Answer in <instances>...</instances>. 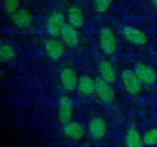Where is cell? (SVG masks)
I'll list each match as a JSON object with an SVG mask.
<instances>
[{
  "instance_id": "cell-1",
  "label": "cell",
  "mask_w": 157,
  "mask_h": 147,
  "mask_svg": "<svg viewBox=\"0 0 157 147\" xmlns=\"http://www.w3.org/2000/svg\"><path fill=\"white\" fill-rule=\"evenodd\" d=\"M95 94L101 103L104 105H111L115 99V91L112 84L107 82L100 76L95 78Z\"/></svg>"
},
{
  "instance_id": "cell-2",
  "label": "cell",
  "mask_w": 157,
  "mask_h": 147,
  "mask_svg": "<svg viewBox=\"0 0 157 147\" xmlns=\"http://www.w3.org/2000/svg\"><path fill=\"white\" fill-rule=\"evenodd\" d=\"M99 47L106 55H112L116 52L118 41L113 30L109 27H103L99 32Z\"/></svg>"
},
{
  "instance_id": "cell-3",
  "label": "cell",
  "mask_w": 157,
  "mask_h": 147,
  "mask_svg": "<svg viewBox=\"0 0 157 147\" xmlns=\"http://www.w3.org/2000/svg\"><path fill=\"white\" fill-rule=\"evenodd\" d=\"M138 78L140 79L143 86L150 87L153 86L157 80V74L155 70L149 64L144 62H139L135 64L133 67Z\"/></svg>"
},
{
  "instance_id": "cell-4",
  "label": "cell",
  "mask_w": 157,
  "mask_h": 147,
  "mask_svg": "<svg viewBox=\"0 0 157 147\" xmlns=\"http://www.w3.org/2000/svg\"><path fill=\"white\" fill-rule=\"evenodd\" d=\"M121 81L125 90L129 94L132 96H136L140 94L143 84L141 83L140 79L138 78L133 69L123 70L121 73Z\"/></svg>"
},
{
  "instance_id": "cell-5",
  "label": "cell",
  "mask_w": 157,
  "mask_h": 147,
  "mask_svg": "<svg viewBox=\"0 0 157 147\" xmlns=\"http://www.w3.org/2000/svg\"><path fill=\"white\" fill-rule=\"evenodd\" d=\"M65 16L61 11L52 12L46 21V32L51 37H59L61 35L62 29L65 25Z\"/></svg>"
},
{
  "instance_id": "cell-6",
  "label": "cell",
  "mask_w": 157,
  "mask_h": 147,
  "mask_svg": "<svg viewBox=\"0 0 157 147\" xmlns=\"http://www.w3.org/2000/svg\"><path fill=\"white\" fill-rule=\"evenodd\" d=\"M43 47L45 53L49 57V59L55 62L61 59L63 55L65 44L63 42L62 40L60 41L55 37H52L44 41Z\"/></svg>"
},
{
  "instance_id": "cell-7",
  "label": "cell",
  "mask_w": 157,
  "mask_h": 147,
  "mask_svg": "<svg viewBox=\"0 0 157 147\" xmlns=\"http://www.w3.org/2000/svg\"><path fill=\"white\" fill-rule=\"evenodd\" d=\"M122 35L128 42L134 46H144L148 42V36L146 33L142 29L132 26L123 27Z\"/></svg>"
},
{
  "instance_id": "cell-8",
  "label": "cell",
  "mask_w": 157,
  "mask_h": 147,
  "mask_svg": "<svg viewBox=\"0 0 157 147\" xmlns=\"http://www.w3.org/2000/svg\"><path fill=\"white\" fill-rule=\"evenodd\" d=\"M88 133L93 141H101L108 133L106 121L99 116L92 118L88 123Z\"/></svg>"
},
{
  "instance_id": "cell-9",
  "label": "cell",
  "mask_w": 157,
  "mask_h": 147,
  "mask_svg": "<svg viewBox=\"0 0 157 147\" xmlns=\"http://www.w3.org/2000/svg\"><path fill=\"white\" fill-rule=\"evenodd\" d=\"M74 103L73 100L66 96L62 97L58 103V121L63 125L73 120Z\"/></svg>"
},
{
  "instance_id": "cell-10",
  "label": "cell",
  "mask_w": 157,
  "mask_h": 147,
  "mask_svg": "<svg viewBox=\"0 0 157 147\" xmlns=\"http://www.w3.org/2000/svg\"><path fill=\"white\" fill-rule=\"evenodd\" d=\"M79 77L76 72L71 67H64L59 74V80L61 86L66 91H72L77 87Z\"/></svg>"
},
{
  "instance_id": "cell-11",
  "label": "cell",
  "mask_w": 157,
  "mask_h": 147,
  "mask_svg": "<svg viewBox=\"0 0 157 147\" xmlns=\"http://www.w3.org/2000/svg\"><path fill=\"white\" fill-rule=\"evenodd\" d=\"M60 37L65 46L69 48H75L79 44L80 38L77 31V28L74 27L69 22H66L63 26Z\"/></svg>"
},
{
  "instance_id": "cell-12",
  "label": "cell",
  "mask_w": 157,
  "mask_h": 147,
  "mask_svg": "<svg viewBox=\"0 0 157 147\" xmlns=\"http://www.w3.org/2000/svg\"><path fill=\"white\" fill-rule=\"evenodd\" d=\"M63 133L68 139L78 141L83 138L85 134V129L80 122L72 120L71 122L63 125Z\"/></svg>"
},
{
  "instance_id": "cell-13",
  "label": "cell",
  "mask_w": 157,
  "mask_h": 147,
  "mask_svg": "<svg viewBox=\"0 0 157 147\" xmlns=\"http://www.w3.org/2000/svg\"><path fill=\"white\" fill-rule=\"evenodd\" d=\"M95 79H93L88 75H83L78 79L77 84V90L78 93L85 98L91 97L95 94Z\"/></svg>"
},
{
  "instance_id": "cell-14",
  "label": "cell",
  "mask_w": 157,
  "mask_h": 147,
  "mask_svg": "<svg viewBox=\"0 0 157 147\" xmlns=\"http://www.w3.org/2000/svg\"><path fill=\"white\" fill-rule=\"evenodd\" d=\"M11 21L12 23L20 29H27L32 23V16L31 14L25 8H19L13 14H11Z\"/></svg>"
},
{
  "instance_id": "cell-15",
  "label": "cell",
  "mask_w": 157,
  "mask_h": 147,
  "mask_svg": "<svg viewBox=\"0 0 157 147\" xmlns=\"http://www.w3.org/2000/svg\"><path fill=\"white\" fill-rule=\"evenodd\" d=\"M98 73L99 76L106 80L110 84H114L117 81V72L112 64V63L109 60H102L98 64Z\"/></svg>"
},
{
  "instance_id": "cell-16",
  "label": "cell",
  "mask_w": 157,
  "mask_h": 147,
  "mask_svg": "<svg viewBox=\"0 0 157 147\" xmlns=\"http://www.w3.org/2000/svg\"><path fill=\"white\" fill-rule=\"evenodd\" d=\"M67 19L68 22L74 27L80 29L85 22V17L82 9L78 6H72L67 9Z\"/></svg>"
},
{
  "instance_id": "cell-17",
  "label": "cell",
  "mask_w": 157,
  "mask_h": 147,
  "mask_svg": "<svg viewBox=\"0 0 157 147\" xmlns=\"http://www.w3.org/2000/svg\"><path fill=\"white\" fill-rule=\"evenodd\" d=\"M124 143L125 145L128 147H140L144 145V136L141 135V133L135 127H131L127 130Z\"/></svg>"
},
{
  "instance_id": "cell-18",
  "label": "cell",
  "mask_w": 157,
  "mask_h": 147,
  "mask_svg": "<svg viewBox=\"0 0 157 147\" xmlns=\"http://www.w3.org/2000/svg\"><path fill=\"white\" fill-rule=\"evenodd\" d=\"M16 56L15 49L8 43H3L0 47V61L3 64H7L13 61Z\"/></svg>"
},
{
  "instance_id": "cell-19",
  "label": "cell",
  "mask_w": 157,
  "mask_h": 147,
  "mask_svg": "<svg viewBox=\"0 0 157 147\" xmlns=\"http://www.w3.org/2000/svg\"><path fill=\"white\" fill-rule=\"evenodd\" d=\"M144 145L154 146L157 145V128H153L148 130L144 135Z\"/></svg>"
},
{
  "instance_id": "cell-20",
  "label": "cell",
  "mask_w": 157,
  "mask_h": 147,
  "mask_svg": "<svg viewBox=\"0 0 157 147\" xmlns=\"http://www.w3.org/2000/svg\"><path fill=\"white\" fill-rule=\"evenodd\" d=\"M112 2L113 0H93V5L95 10L98 13L102 14L109 10Z\"/></svg>"
},
{
  "instance_id": "cell-21",
  "label": "cell",
  "mask_w": 157,
  "mask_h": 147,
  "mask_svg": "<svg viewBox=\"0 0 157 147\" xmlns=\"http://www.w3.org/2000/svg\"><path fill=\"white\" fill-rule=\"evenodd\" d=\"M21 4V0H3L4 9L8 14H13L17 10L19 9Z\"/></svg>"
},
{
  "instance_id": "cell-22",
  "label": "cell",
  "mask_w": 157,
  "mask_h": 147,
  "mask_svg": "<svg viewBox=\"0 0 157 147\" xmlns=\"http://www.w3.org/2000/svg\"><path fill=\"white\" fill-rule=\"evenodd\" d=\"M152 1V4L155 6V7H157V0H151Z\"/></svg>"
}]
</instances>
